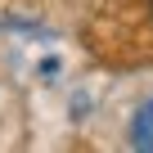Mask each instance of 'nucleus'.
Returning a JSON list of instances; mask_svg holds the SVG:
<instances>
[{
	"mask_svg": "<svg viewBox=\"0 0 153 153\" xmlns=\"http://www.w3.org/2000/svg\"><path fill=\"white\" fill-rule=\"evenodd\" d=\"M149 5H153V0H149Z\"/></svg>",
	"mask_w": 153,
	"mask_h": 153,
	"instance_id": "f03ea898",
	"label": "nucleus"
},
{
	"mask_svg": "<svg viewBox=\"0 0 153 153\" xmlns=\"http://www.w3.org/2000/svg\"><path fill=\"white\" fill-rule=\"evenodd\" d=\"M131 144H135V149H153V99L140 104V113H135V122H131Z\"/></svg>",
	"mask_w": 153,
	"mask_h": 153,
	"instance_id": "f257e3e1",
	"label": "nucleus"
}]
</instances>
